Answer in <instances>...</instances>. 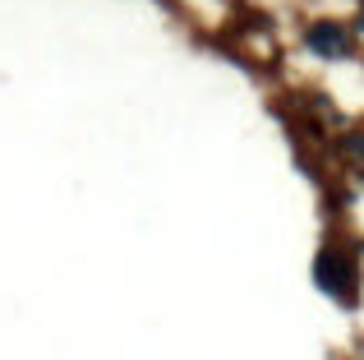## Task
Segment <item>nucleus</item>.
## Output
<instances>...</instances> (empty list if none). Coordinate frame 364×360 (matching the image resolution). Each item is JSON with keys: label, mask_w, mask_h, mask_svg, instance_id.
I'll use <instances>...</instances> for the list:
<instances>
[{"label": "nucleus", "mask_w": 364, "mask_h": 360, "mask_svg": "<svg viewBox=\"0 0 364 360\" xmlns=\"http://www.w3.org/2000/svg\"><path fill=\"white\" fill-rule=\"evenodd\" d=\"M360 23H364V18H360Z\"/></svg>", "instance_id": "3"}, {"label": "nucleus", "mask_w": 364, "mask_h": 360, "mask_svg": "<svg viewBox=\"0 0 364 360\" xmlns=\"http://www.w3.org/2000/svg\"><path fill=\"white\" fill-rule=\"evenodd\" d=\"M309 46L318 55H346L350 51V33L341 23H314L309 28Z\"/></svg>", "instance_id": "2"}, {"label": "nucleus", "mask_w": 364, "mask_h": 360, "mask_svg": "<svg viewBox=\"0 0 364 360\" xmlns=\"http://www.w3.org/2000/svg\"><path fill=\"white\" fill-rule=\"evenodd\" d=\"M314 277H318V287L328 291V296H337V300H355V259L350 254H341V250H323L318 254V263H314Z\"/></svg>", "instance_id": "1"}]
</instances>
